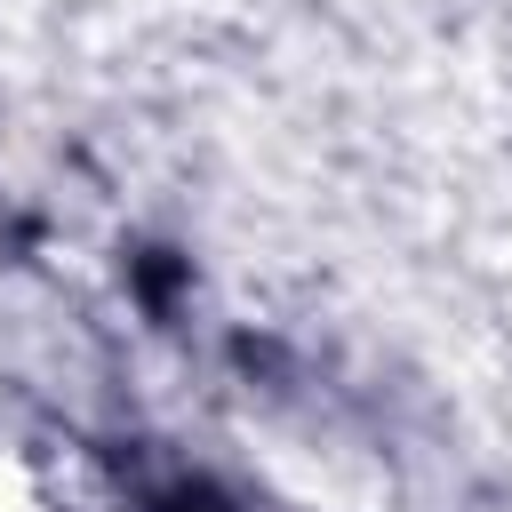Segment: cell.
<instances>
[{
  "label": "cell",
  "instance_id": "cell-1",
  "mask_svg": "<svg viewBox=\"0 0 512 512\" xmlns=\"http://www.w3.org/2000/svg\"><path fill=\"white\" fill-rule=\"evenodd\" d=\"M168 512H224V504H216V496H200V488H184V496H176Z\"/></svg>",
  "mask_w": 512,
  "mask_h": 512
}]
</instances>
